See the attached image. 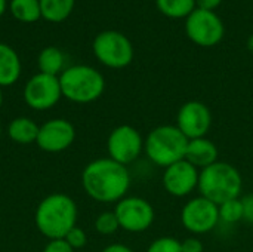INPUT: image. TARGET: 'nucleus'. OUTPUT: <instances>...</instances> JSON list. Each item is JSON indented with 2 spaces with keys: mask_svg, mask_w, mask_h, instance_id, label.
Masks as SVG:
<instances>
[{
  "mask_svg": "<svg viewBox=\"0 0 253 252\" xmlns=\"http://www.w3.org/2000/svg\"><path fill=\"white\" fill-rule=\"evenodd\" d=\"M82 186L90 199L101 203H117L129 192L130 174L127 166L110 157H99L84 166Z\"/></svg>",
  "mask_w": 253,
  "mask_h": 252,
  "instance_id": "nucleus-1",
  "label": "nucleus"
},
{
  "mask_svg": "<svg viewBox=\"0 0 253 252\" xmlns=\"http://www.w3.org/2000/svg\"><path fill=\"white\" fill-rule=\"evenodd\" d=\"M77 212L73 198L64 193H52L37 205L34 223L37 230L49 241L64 239L77 226Z\"/></svg>",
  "mask_w": 253,
  "mask_h": 252,
  "instance_id": "nucleus-2",
  "label": "nucleus"
},
{
  "mask_svg": "<svg viewBox=\"0 0 253 252\" xmlns=\"http://www.w3.org/2000/svg\"><path fill=\"white\" fill-rule=\"evenodd\" d=\"M197 190L200 196L221 205L242 196L243 177L234 165L218 160L200 171Z\"/></svg>",
  "mask_w": 253,
  "mask_h": 252,
  "instance_id": "nucleus-3",
  "label": "nucleus"
},
{
  "mask_svg": "<svg viewBox=\"0 0 253 252\" xmlns=\"http://www.w3.org/2000/svg\"><path fill=\"white\" fill-rule=\"evenodd\" d=\"M188 141L176 125H159L144 140V153L156 166L165 169L185 159Z\"/></svg>",
  "mask_w": 253,
  "mask_h": 252,
  "instance_id": "nucleus-4",
  "label": "nucleus"
},
{
  "mask_svg": "<svg viewBox=\"0 0 253 252\" xmlns=\"http://www.w3.org/2000/svg\"><path fill=\"white\" fill-rule=\"evenodd\" d=\"M62 97L76 104H89L105 91L104 76L93 67L77 64L67 67L59 76Z\"/></svg>",
  "mask_w": 253,
  "mask_h": 252,
  "instance_id": "nucleus-5",
  "label": "nucleus"
},
{
  "mask_svg": "<svg viewBox=\"0 0 253 252\" xmlns=\"http://www.w3.org/2000/svg\"><path fill=\"white\" fill-rule=\"evenodd\" d=\"M93 53L96 59L108 68H125L133 61V46L130 40L120 31L105 30L101 31L93 43Z\"/></svg>",
  "mask_w": 253,
  "mask_h": 252,
  "instance_id": "nucleus-6",
  "label": "nucleus"
},
{
  "mask_svg": "<svg viewBox=\"0 0 253 252\" xmlns=\"http://www.w3.org/2000/svg\"><path fill=\"white\" fill-rule=\"evenodd\" d=\"M114 214L119 220L120 229L129 233L147 232L156 220L153 205L139 196H126L119 201L114 206Z\"/></svg>",
  "mask_w": 253,
  "mask_h": 252,
  "instance_id": "nucleus-7",
  "label": "nucleus"
},
{
  "mask_svg": "<svg viewBox=\"0 0 253 252\" xmlns=\"http://www.w3.org/2000/svg\"><path fill=\"white\" fill-rule=\"evenodd\" d=\"M181 223L194 236L211 233L219 224L218 205L200 195L191 198L181 209Z\"/></svg>",
  "mask_w": 253,
  "mask_h": 252,
  "instance_id": "nucleus-8",
  "label": "nucleus"
},
{
  "mask_svg": "<svg viewBox=\"0 0 253 252\" xmlns=\"http://www.w3.org/2000/svg\"><path fill=\"white\" fill-rule=\"evenodd\" d=\"M188 39L202 48H212L224 39V24L213 10L194 9L185 21Z\"/></svg>",
  "mask_w": 253,
  "mask_h": 252,
  "instance_id": "nucleus-9",
  "label": "nucleus"
},
{
  "mask_svg": "<svg viewBox=\"0 0 253 252\" xmlns=\"http://www.w3.org/2000/svg\"><path fill=\"white\" fill-rule=\"evenodd\" d=\"M108 157L127 166L138 160L144 151V138L132 125H120L114 128L107 138Z\"/></svg>",
  "mask_w": 253,
  "mask_h": 252,
  "instance_id": "nucleus-10",
  "label": "nucleus"
},
{
  "mask_svg": "<svg viewBox=\"0 0 253 252\" xmlns=\"http://www.w3.org/2000/svg\"><path fill=\"white\" fill-rule=\"evenodd\" d=\"M62 98L59 77L49 76L44 73H37L28 79L24 86V101L25 104L37 111H44L58 104Z\"/></svg>",
  "mask_w": 253,
  "mask_h": 252,
  "instance_id": "nucleus-11",
  "label": "nucleus"
},
{
  "mask_svg": "<svg viewBox=\"0 0 253 252\" xmlns=\"http://www.w3.org/2000/svg\"><path fill=\"white\" fill-rule=\"evenodd\" d=\"M175 125L188 140L206 137L212 126L211 108L202 101H187L179 107Z\"/></svg>",
  "mask_w": 253,
  "mask_h": 252,
  "instance_id": "nucleus-12",
  "label": "nucleus"
},
{
  "mask_svg": "<svg viewBox=\"0 0 253 252\" xmlns=\"http://www.w3.org/2000/svg\"><path fill=\"white\" fill-rule=\"evenodd\" d=\"M76 140L74 125L62 117L50 119L40 125L36 144L46 153H61L71 147Z\"/></svg>",
  "mask_w": 253,
  "mask_h": 252,
  "instance_id": "nucleus-13",
  "label": "nucleus"
},
{
  "mask_svg": "<svg viewBox=\"0 0 253 252\" xmlns=\"http://www.w3.org/2000/svg\"><path fill=\"white\" fill-rule=\"evenodd\" d=\"M199 177L200 171L184 159L165 168L162 184L168 195L173 198H187L199 187Z\"/></svg>",
  "mask_w": 253,
  "mask_h": 252,
  "instance_id": "nucleus-14",
  "label": "nucleus"
},
{
  "mask_svg": "<svg viewBox=\"0 0 253 252\" xmlns=\"http://www.w3.org/2000/svg\"><path fill=\"white\" fill-rule=\"evenodd\" d=\"M219 150L216 144L209 140L208 137L190 140L185 151V160L190 162L193 166H196L199 171L213 165L219 159Z\"/></svg>",
  "mask_w": 253,
  "mask_h": 252,
  "instance_id": "nucleus-15",
  "label": "nucleus"
},
{
  "mask_svg": "<svg viewBox=\"0 0 253 252\" xmlns=\"http://www.w3.org/2000/svg\"><path fill=\"white\" fill-rule=\"evenodd\" d=\"M21 58L13 48L0 42V88L12 86L21 76Z\"/></svg>",
  "mask_w": 253,
  "mask_h": 252,
  "instance_id": "nucleus-16",
  "label": "nucleus"
},
{
  "mask_svg": "<svg viewBox=\"0 0 253 252\" xmlns=\"http://www.w3.org/2000/svg\"><path fill=\"white\" fill-rule=\"evenodd\" d=\"M39 125L27 116H19L15 117L9 126H7V135L9 138L16 143V144H22V146H28L36 143L37 135H39Z\"/></svg>",
  "mask_w": 253,
  "mask_h": 252,
  "instance_id": "nucleus-17",
  "label": "nucleus"
},
{
  "mask_svg": "<svg viewBox=\"0 0 253 252\" xmlns=\"http://www.w3.org/2000/svg\"><path fill=\"white\" fill-rule=\"evenodd\" d=\"M37 65L40 73L59 77L65 70V56L61 49L56 46H46L40 50L37 58Z\"/></svg>",
  "mask_w": 253,
  "mask_h": 252,
  "instance_id": "nucleus-18",
  "label": "nucleus"
},
{
  "mask_svg": "<svg viewBox=\"0 0 253 252\" xmlns=\"http://www.w3.org/2000/svg\"><path fill=\"white\" fill-rule=\"evenodd\" d=\"M42 9V18L49 22L65 21L76 4V0H39Z\"/></svg>",
  "mask_w": 253,
  "mask_h": 252,
  "instance_id": "nucleus-19",
  "label": "nucleus"
},
{
  "mask_svg": "<svg viewBox=\"0 0 253 252\" xmlns=\"http://www.w3.org/2000/svg\"><path fill=\"white\" fill-rule=\"evenodd\" d=\"M12 16L24 24L36 22L42 18V9L39 0H10Z\"/></svg>",
  "mask_w": 253,
  "mask_h": 252,
  "instance_id": "nucleus-20",
  "label": "nucleus"
},
{
  "mask_svg": "<svg viewBox=\"0 0 253 252\" xmlns=\"http://www.w3.org/2000/svg\"><path fill=\"white\" fill-rule=\"evenodd\" d=\"M157 9L169 18H188L196 9V0H156Z\"/></svg>",
  "mask_w": 253,
  "mask_h": 252,
  "instance_id": "nucleus-21",
  "label": "nucleus"
},
{
  "mask_svg": "<svg viewBox=\"0 0 253 252\" xmlns=\"http://www.w3.org/2000/svg\"><path fill=\"white\" fill-rule=\"evenodd\" d=\"M240 198L231 199V201H227V202L218 205L219 223L237 224V223L243 221V206H242V199Z\"/></svg>",
  "mask_w": 253,
  "mask_h": 252,
  "instance_id": "nucleus-22",
  "label": "nucleus"
},
{
  "mask_svg": "<svg viewBox=\"0 0 253 252\" xmlns=\"http://www.w3.org/2000/svg\"><path fill=\"white\" fill-rule=\"evenodd\" d=\"M119 229H120V224L114 211H104L95 220V230L99 235L110 236V235H114Z\"/></svg>",
  "mask_w": 253,
  "mask_h": 252,
  "instance_id": "nucleus-23",
  "label": "nucleus"
},
{
  "mask_svg": "<svg viewBox=\"0 0 253 252\" xmlns=\"http://www.w3.org/2000/svg\"><path fill=\"white\" fill-rule=\"evenodd\" d=\"M147 252H182L181 241L173 236H162L148 245Z\"/></svg>",
  "mask_w": 253,
  "mask_h": 252,
  "instance_id": "nucleus-24",
  "label": "nucleus"
},
{
  "mask_svg": "<svg viewBox=\"0 0 253 252\" xmlns=\"http://www.w3.org/2000/svg\"><path fill=\"white\" fill-rule=\"evenodd\" d=\"M64 241L76 251V250H82V248L87 244V236H86V232H84L82 227L76 226V227H73V229L65 235Z\"/></svg>",
  "mask_w": 253,
  "mask_h": 252,
  "instance_id": "nucleus-25",
  "label": "nucleus"
},
{
  "mask_svg": "<svg viewBox=\"0 0 253 252\" xmlns=\"http://www.w3.org/2000/svg\"><path fill=\"white\" fill-rule=\"evenodd\" d=\"M181 250H182V252H203L205 251V244L199 238L191 236V238H187L181 242Z\"/></svg>",
  "mask_w": 253,
  "mask_h": 252,
  "instance_id": "nucleus-26",
  "label": "nucleus"
},
{
  "mask_svg": "<svg viewBox=\"0 0 253 252\" xmlns=\"http://www.w3.org/2000/svg\"><path fill=\"white\" fill-rule=\"evenodd\" d=\"M243 206V221L248 224H253V193L245 195L240 198Z\"/></svg>",
  "mask_w": 253,
  "mask_h": 252,
  "instance_id": "nucleus-27",
  "label": "nucleus"
},
{
  "mask_svg": "<svg viewBox=\"0 0 253 252\" xmlns=\"http://www.w3.org/2000/svg\"><path fill=\"white\" fill-rule=\"evenodd\" d=\"M42 252H74V250L64 239H53L46 244Z\"/></svg>",
  "mask_w": 253,
  "mask_h": 252,
  "instance_id": "nucleus-28",
  "label": "nucleus"
},
{
  "mask_svg": "<svg viewBox=\"0 0 253 252\" xmlns=\"http://www.w3.org/2000/svg\"><path fill=\"white\" fill-rule=\"evenodd\" d=\"M222 0H196V7L197 9H205V10H215Z\"/></svg>",
  "mask_w": 253,
  "mask_h": 252,
  "instance_id": "nucleus-29",
  "label": "nucleus"
},
{
  "mask_svg": "<svg viewBox=\"0 0 253 252\" xmlns=\"http://www.w3.org/2000/svg\"><path fill=\"white\" fill-rule=\"evenodd\" d=\"M101 252H133L132 248H129L127 245L125 244H111V245H107Z\"/></svg>",
  "mask_w": 253,
  "mask_h": 252,
  "instance_id": "nucleus-30",
  "label": "nucleus"
},
{
  "mask_svg": "<svg viewBox=\"0 0 253 252\" xmlns=\"http://www.w3.org/2000/svg\"><path fill=\"white\" fill-rule=\"evenodd\" d=\"M6 7H7V0H0V16L4 13Z\"/></svg>",
  "mask_w": 253,
  "mask_h": 252,
  "instance_id": "nucleus-31",
  "label": "nucleus"
},
{
  "mask_svg": "<svg viewBox=\"0 0 253 252\" xmlns=\"http://www.w3.org/2000/svg\"><path fill=\"white\" fill-rule=\"evenodd\" d=\"M248 49L253 53V34L249 36V39H248Z\"/></svg>",
  "mask_w": 253,
  "mask_h": 252,
  "instance_id": "nucleus-32",
  "label": "nucleus"
},
{
  "mask_svg": "<svg viewBox=\"0 0 253 252\" xmlns=\"http://www.w3.org/2000/svg\"><path fill=\"white\" fill-rule=\"evenodd\" d=\"M1 104H3V92H1V88H0V108H1Z\"/></svg>",
  "mask_w": 253,
  "mask_h": 252,
  "instance_id": "nucleus-33",
  "label": "nucleus"
},
{
  "mask_svg": "<svg viewBox=\"0 0 253 252\" xmlns=\"http://www.w3.org/2000/svg\"><path fill=\"white\" fill-rule=\"evenodd\" d=\"M0 134H1V129H0Z\"/></svg>",
  "mask_w": 253,
  "mask_h": 252,
  "instance_id": "nucleus-34",
  "label": "nucleus"
}]
</instances>
